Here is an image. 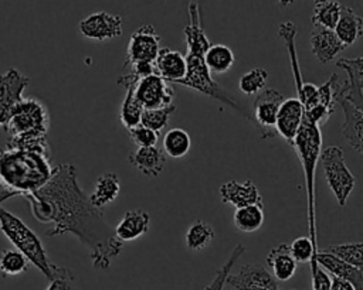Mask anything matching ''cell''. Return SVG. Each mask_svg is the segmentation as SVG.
Listing matches in <instances>:
<instances>
[{"instance_id": "cell-1", "label": "cell", "mask_w": 363, "mask_h": 290, "mask_svg": "<svg viewBox=\"0 0 363 290\" xmlns=\"http://www.w3.org/2000/svg\"><path fill=\"white\" fill-rule=\"evenodd\" d=\"M21 197L30 204L31 214L38 222L52 224L45 232L47 236H77L89 249L94 269L106 270L119 256L123 243L106 222L104 209L94 207L79 187L74 164H57L43 187Z\"/></svg>"}, {"instance_id": "cell-2", "label": "cell", "mask_w": 363, "mask_h": 290, "mask_svg": "<svg viewBox=\"0 0 363 290\" xmlns=\"http://www.w3.org/2000/svg\"><path fill=\"white\" fill-rule=\"evenodd\" d=\"M187 14H189V23L183 30L186 37V44H187V54L184 55L186 75L177 83L218 100L220 103L231 108L233 110L241 113L245 119L252 122L251 116L240 106V103L234 98H231L230 93L224 91L213 79L211 72L208 71L204 62V52L211 44L201 25L200 7L197 1H193V0L189 1Z\"/></svg>"}, {"instance_id": "cell-3", "label": "cell", "mask_w": 363, "mask_h": 290, "mask_svg": "<svg viewBox=\"0 0 363 290\" xmlns=\"http://www.w3.org/2000/svg\"><path fill=\"white\" fill-rule=\"evenodd\" d=\"M51 171L50 158L40 153L9 146L0 147V185L16 195L21 197L43 187Z\"/></svg>"}, {"instance_id": "cell-4", "label": "cell", "mask_w": 363, "mask_h": 290, "mask_svg": "<svg viewBox=\"0 0 363 290\" xmlns=\"http://www.w3.org/2000/svg\"><path fill=\"white\" fill-rule=\"evenodd\" d=\"M48 127L50 116L44 103L37 99H23L3 126L10 137L6 146L35 151L50 158Z\"/></svg>"}, {"instance_id": "cell-5", "label": "cell", "mask_w": 363, "mask_h": 290, "mask_svg": "<svg viewBox=\"0 0 363 290\" xmlns=\"http://www.w3.org/2000/svg\"><path fill=\"white\" fill-rule=\"evenodd\" d=\"M322 132L320 126L308 119L302 123L295 134L292 146L301 160L303 170L305 188H306V218H308V238L311 239L315 250L318 252V232H316V211H315V171L322 150Z\"/></svg>"}, {"instance_id": "cell-6", "label": "cell", "mask_w": 363, "mask_h": 290, "mask_svg": "<svg viewBox=\"0 0 363 290\" xmlns=\"http://www.w3.org/2000/svg\"><path fill=\"white\" fill-rule=\"evenodd\" d=\"M0 229L6 238L24 255L28 263L34 265L48 280L54 277L60 265L52 263L40 238L14 214L0 207Z\"/></svg>"}, {"instance_id": "cell-7", "label": "cell", "mask_w": 363, "mask_h": 290, "mask_svg": "<svg viewBox=\"0 0 363 290\" xmlns=\"http://www.w3.org/2000/svg\"><path fill=\"white\" fill-rule=\"evenodd\" d=\"M319 160L329 188L337 204L345 207L354 188L356 178L345 163L343 150L339 146H328L320 150Z\"/></svg>"}, {"instance_id": "cell-8", "label": "cell", "mask_w": 363, "mask_h": 290, "mask_svg": "<svg viewBox=\"0 0 363 290\" xmlns=\"http://www.w3.org/2000/svg\"><path fill=\"white\" fill-rule=\"evenodd\" d=\"M160 35L152 24H143L129 38L123 68L133 62H153L160 50Z\"/></svg>"}, {"instance_id": "cell-9", "label": "cell", "mask_w": 363, "mask_h": 290, "mask_svg": "<svg viewBox=\"0 0 363 290\" xmlns=\"http://www.w3.org/2000/svg\"><path fill=\"white\" fill-rule=\"evenodd\" d=\"M336 65L346 71L347 79L336 82L335 98H343L350 103L363 108V58H337Z\"/></svg>"}, {"instance_id": "cell-10", "label": "cell", "mask_w": 363, "mask_h": 290, "mask_svg": "<svg viewBox=\"0 0 363 290\" xmlns=\"http://www.w3.org/2000/svg\"><path fill=\"white\" fill-rule=\"evenodd\" d=\"M30 78L16 68H10L0 75V126L9 120L13 109L20 103Z\"/></svg>"}, {"instance_id": "cell-11", "label": "cell", "mask_w": 363, "mask_h": 290, "mask_svg": "<svg viewBox=\"0 0 363 290\" xmlns=\"http://www.w3.org/2000/svg\"><path fill=\"white\" fill-rule=\"evenodd\" d=\"M135 96L143 109H156L173 103L174 89L159 75L152 74L136 82Z\"/></svg>"}, {"instance_id": "cell-12", "label": "cell", "mask_w": 363, "mask_h": 290, "mask_svg": "<svg viewBox=\"0 0 363 290\" xmlns=\"http://www.w3.org/2000/svg\"><path fill=\"white\" fill-rule=\"evenodd\" d=\"M225 283L235 290H277L278 280L258 263L242 265L235 273H228Z\"/></svg>"}, {"instance_id": "cell-13", "label": "cell", "mask_w": 363, "mask_h": 290, "mask_svg": "<svg viewBox=\"0 0 363 290\" xmlns=\"http://www.w3.org/2000/svg\"><path fill=\"white\" fill-rule=\"evenodd\" d=\"M122 17L108 11H96L82 18L78 24L79 33L89 40L106 41L122 34Z\"/></svg>"}, {"instance_id": "cell-14", "label": "cell", "mask_w": 363, "mask_h": 290, "mask_svg": "<svg viewBox=\"0 0 363 290\" xmlns=\"http://www.w3.org/2000/svg\"><path fill=\"white\" fill-rule=\"evenodd\" d=\"M284 100V96L277 89H265L261 92L252 105V122L259 126L262 130V137L274 136L275 120L278 115V109Z\"/></svg>"}, {"instance_id": "cell-15", "label": "cell", "mask_w": 363, "mask_h": 290, "mask_svg": "<svg viewBox=\"0 0 363 290\" xmlns=\"http://www.w3.org/2000/svg\"><path fill=\"white\" fill-rule=\"evenodd\" d=\"M303 119V106L296 98H286L282 100L277 120H275V132L292 146L295 134Z\"/></svg>"}, {"instance_id": "cell-16", "label": "cell", "mask_w": 363, "mask_h": 290, "mask_svg": "<svg viewBox=\"0 0 363 290\" xmlns=\"http://www.w3.org/2000/svg\"><path fill=\"white\" fill-rule=\"evenodd\" d=\"M220 197L224 204H231L235 208H241L252 204L262 205V195L251 180H245L242 182L237 180H230L221 184Z\"/></svg>"}, {"instance_id": "cell-17", "label": "cell", "mask_w": 363, "mask_h": 290, "mask_svg": "<svg viewBox=\"0 0 363 290\" xmlns=\"http://www.w3.org/2000/svg\"><path fill=\"white\" fill-rule=\"evenodd\" d=\"M335 103L340 105L343 115H345L342 133H343L347 144L357 153H362V150H363V137H362L363 108H359L343 98H335Z\"/></svg>"}, {"instance_id": "cell-18", "label": "cell", "mask_w": 363, "mask_h": 290, "mask_svg": "<svg viewBox=\"0 0 363 290\" xmlns=\"http://www.w3.org/2000/svg\"><path fill=\"white\" fill-rule=\"evenodd\" d=\"M155 74L167 83H177L186 75L184 55L172 48H160L155 61Z\"/></svg>"}, {"instance_id": "cell-19", "label": "cell", "mask_w": 363, "mask_h": 290, "mask_svg": "<svg viewBox=\"0 0 363 290\" xmlns=\"http://www.w3.org/2000/svg\"><path fill=\"white\" fill-rule=\"evenodd\" d=\"M315 262L319 267L328 270L332 276L352 283L354 290H363V269L354 267L320 249H318L315 255Z\"/></svg>"}, {"instance_id": "cell-20", "label": "cell", "mask_w": 363, "mask_h": 290, "mask_svg": "<svg viewBox=\"0 0 363 290\" xmlns=\"http://www.w3.org/2000/svg\"><path fill=\"white\" fill-rule=\"evenodd\" d=\"M345 48L346 47L339 41L333 30L313 27L311 33V50L319 62L328 64L333 61Z\"/></svg>"}, {"instance_id": "cell-21", "label": "cell", "mask_w": 363, "mask_h": 290, "mask_svg": "<svg viewBox=\"0 0 363 290\" xmlns=\"http://www.w3.org/2000/svg\"><path fill=\"white\" fill-rule=\"evenodd\" d=\"M138 81L139 79L135 78L132 74L122 75L118 78V83L125 88V98H123V102L121 106L119 119H121V123L126 129H132V127L138 126L140 123V116L143 112L142 105L139 103V100L135 96V85Z\"/></svg>"}, {"instance_id": "cell-22", "label": "cell", "mask_w": 363, "mask_h": 290, "mask_svg": "<svg viewBox=\"0 0 363 290\" xmlns=\"http://www.w3.org/2000/svg\"><path fill=\"white\" fill-rule=\"evenodd\" d=\"M150 215L143 209L126 211L119 224L115 226V236L123 242H132L149 231Z\"/></svg>"}, {"instance_id": "cell-23", "label": "cell", "mask_w": 363, "mask_h": 290, "mask_svg": "<svg viewBox=\"0 0 363 290\" xmlns=\"http://www.w3.org/2000/svg\"><path fill=\"white\" fill-rule=\"evenodd\" d=\"M129 163L143 175L156 178L164 167L166 157L163 150L157 149L156 146L138 147L133 153L129 154Z\"/></svg>"}, {"instance_id": "cell-24", "label": "cell", "mask_w": 363, "mask_h": 290, "mask_svg": "<svg viewBox=\"0 0 363 290\" xmlns=\"http://www.w3.org/2000/svg\"><path fill=\"white\" fill-rule=\"evenodd\" d=\"M333 31H335L336 37L339 38V41L345 47H349L352 44H354L362 37L363 20L352 7L342 4L340 16H339V20H337Z\"/></svg>"}, {"instance_id": "cell-25", "label": "cell", "mask_w": 363, "mask_h": 290, "mask_svg": "<svg viewBox=\"0 0 363 290\" xmlns=\"http://www.w3.org/2000/svg\"><path fill=\"white\" fill-rule=\"evenodd\" d=\"M267 265L271 267V274L279 280H289L296 272V262L291 256L289 243H279L267 255Z\"/></svg>"}, {"instance_id": "cell-26", "label": "cell", "mask_w": 363, "mask_h": 290, "mask_svg": "<svg viewBox=\"0 0 363 290\" xmlns=\"http://www.w3.org/2000/svg\"><path fill=\"white\" fill-rule=\"evenodd\" d=\"M119 192H121L119 177L115 173L108 171L96 178L95 188L88 197L94 207L104 209L106 205H109L118 198Z\"/></svg>"}, {"instance_id": "cell-27", "label": "cell", "mask_w": 363, "mask_h": 290, "mask_svg": "<svg viewBox=\"0 0 363 290\" xmlns=\"http://www.w3.org/2000/svg\"><path fill=\"white\" fill-rule=\"evenodd\" d=\"M204 62L213 74H225L235 62L234 52L224 44H211L204 52Z\"/></svg>"}, {"instance_id": "cell-28", "label": "cell", "mask_w": 363, "mask_h": 290, "mask_svg": "<svg viewBox=\"0 0 363 290\" xmlns=\"http://www.w3.org/2000/svg\"><path fill=\"white\" fill-rule=\"evenodd\" d=\"M233 221L238 231L255 232L264 224V207L261 204H252V205L235 208Z\"/></svg>"}, {"instance_id": "cell-29", "label": "cell", "mask_w": 363, "mask_h": 290, "mask_svg": "<svg viewBox=\"0 0 363 290\" xmlns=\"http://www.w3.org/2000/svg\"><path fill=\"white\" fill-rule=\"evenodd\" d=\"M191 147L190 134L180 127L167 130L163 136V153L172 158L184 157Z\"/></svg>"}, {"instance_id": "cell-30", "label": "cell", "mask_w": 363, "mask_h": 290, "mask_svg": "<svg viewBox=\"0 0 363 290\" xmlns=\"http://www.w3.org/2000/svg\"><path fill=\"white\" fill-rule=\"evenodd\" d=\"M340 10H342V4L339 1H335V0L318 1V3H315V7H313L312 16H311V21H312L313 27L333 30L339 20Z\"/></svg>"}, {"instance_id": "cell-31", "label": "cell", "mask_w": 363, "mask_h": 290, "mask_svg": "<svg viewBox=\"0 0 363 290\" xmlns=\"http://www.w3.org/2000/svg\"><path fill=\"white\" fill-rule=\"evenodd\" d=\"M216 236L214 228L206 221L193 222L186 232V245L190 250H201L207 248Z\"/></svg>"}, {"instance_id": "cell-32", "label": "cell", "mask_w": 363, "mask_h": 290, "mask_svg": "<svg viewBox=\"0 0 363 290\" xmlns=\"http://www.w3.org/2000/svg\"><path fill=\"white\" fill-rule=\"evenodd\" d=\"M320 250L328 252L354 267L363 269V243L360 240L340 243V245H330Z\"/></svg>"}, {"instance_id": "cell-33", "label": "cell", "mask_w": 363, "mask_h": 290, "mask_svg": "<svg viewBox=\"0 0 363 290\" xmlns=\"http://www.w3.org/2000/svg\"><path fill=\"white\" fill-rule=\"evenodd\" d=\"M174 110H176L174 103L163 108H156V109H143L140 116V124L160 133L163 127L167 126L169 119Z\"/></svg>"}, {"instance_id": "cell-34", "label": "cell", "mask_w": 363, "mask_h": 290, "mask_svg": "<svg viewBox=\"0 0 363 290\" xmlns=\"http://www.w3.org/2000/svg\"><path fill=\"white\" fill-rule=\"evenodd\" d=\"M28 260L17 249H6L0 253V272L3 276H17L27 270Z\"/></svg>"}, {"instance_id": "cell-35", "label": "cell", "mask_w": 363, "mask_h": 290, "mask_svg": "<svg viewBox=\"0 0 363 290\" xmlns=\"http://www.w3.org/2000/svg\"><path fill=\"white\" fill-rule=\"evenodd\" d=\"M267 79H268L267 69L257 66L241 75V78L238 79V88L244 95H248V96L255 95L264 89Z\"/></svg>"}, {"instance_id": "cell-36", "label": "cell", "mask_w": 363, "mask_h": 290, "mask_svg": "<svg viewBox=\"0 0 363 290\" xmlns=\"http://www.w3.org/2000/svg\"><path fill=\"white\" fill-rule=\"evenodd\" d=\"M289 252L296 263L298 262H309L311 272H313L318 267V265L315 262L316 250L308 236H299L295 240H292L289 243Z\"/></svg>"}, {"instance_id": "cell-37", "label": "cell", "mask_w": 363, "mask_h": 290, "mask_svg": "<svg viewBox=\"0 0 363 290\" xmlns=\"http://www.w3.org/2000/svg\"><path fill=\"white\" fill-rule=\"evenodd\" d=\"M129 137L138 147H152L156 146L159 140V133L142 126L140 123L132 129H128Z\"/></svg>"}, {"instance_id": "cell-38", "label": "cell", "mask_w": 363, "mask_h": 290, "mask_svg": "<svg viewBox=\"0 0 363 290\" xmlns=\"http://www.w3.org/2000/svg\"><path fill=\"white\" fill-rule=\"evenodd\" d=\"M45 290H75L74 273L68 267L60 265L57 273L50 280V284Z\"/></svg>"}, {"instance_id": "cell-39", "label": "cell", "mask_w": 363, "mask_h": 290, "mask_svg": "<svg viewBox=\"0 0 363 290\" xmlns=\"http://www.w3.org/2000/svg\"><path fill=\"white\" fill-rule=\"evenodd\" d=\"M311 274H312V290H329L330 277L322 267L318 266L313 272H311Z\"/></svg>"}, {"instance_id": "cell-40", "label": "cell", "mask_w": 363, "mask_h": 290, "mask_svg": "<svg viewBox=\"0 0 363 290\" xmlns=\"http://www.w3.org/2000/svg\"><path fill=\"white\" fill-rule=\"evenodd\" d=\"M128 68L130 69L129 74H132L138 79H142L145 76H149V75L155 74L153 62H133Z\"/></svg>"}, {"instance_id": "cell-41", "label": "cell", "mask_w": 363, "mask_h": 290, "mask_svg": "<svg viewBox=\"0 0 363 290\" xmlns=\"http://www.w3.org/2000/svg\"><path fill=\"white\" fill-rule=\"evenodd\" d=\"M329 290H354L353 284L343 280V279H339V277H332L330 279V287Z\"/></svg>"}, {"instance_id": "cell-42", "label": "cell", "mask_w": 363, "mask_h": 290, "mask_svg": "<svg viewBox=\"0 0 363 290\" xmlns=\"http://www.w3.org/2000/svg\"><path fill=\"white\" fill-rule=\"evenodd\" d=\"M13 197H16V194L13 191H10V190L4 188L3 185H0V204L4 202L9 198H13Z\"/></svg>"}, {"instance_id": "cell-43", "label": "cell", "mask_w": 363, "mask_h": 290, "mask_svg": "<svg viewBox=\"0 0 363 290\" xmlns=\"http://www.w3.org/2000/svg\"><path fill=\"white\" fill-rule=\"evenodd\" d=\"M295 1H298V0H278V4H279L281 7H286V6L294 4Z\"/></svg>"}, {"instance_id": "cell-44", "label": "cell", "mask_w": 363, "mask_h": 290, "mask_svg": "<svg viewBox=\"0 0 363 290\" xmlns=\"http://www.w3.org/2000/svg\"><path fill=\"white\" fill-rule=\"evenodd\" d=\"M313 1H315V3H318V1H320V0H313Z\"/></svg>"}, {"instance_id": "cell-45", "label": "cell", "mask_w": 363, "mask_h": 290, "mask_svg": "<svg viewBox=\"0 0 363 290\" xmlns=\"http://www.w3.org/2000/svg\"><path fill=\"white\" fill-rule=\"evenodd\" d=\"M320 1H323V0H320Z\"/></svg>"}, {"instance_id": "cell-46", "label": "cell", "mask_w": 363, "mask_h": 290, "mask_svg": "<svg viewBox=\"0 0 363 290\" xmlns=\"http://www.w3.org/2000/svg\"><path fill=\"white\" fill-rule=\"evenodd\" d=\"M277 290H279V289H277Z\"/></svg>"}]
</instances>
